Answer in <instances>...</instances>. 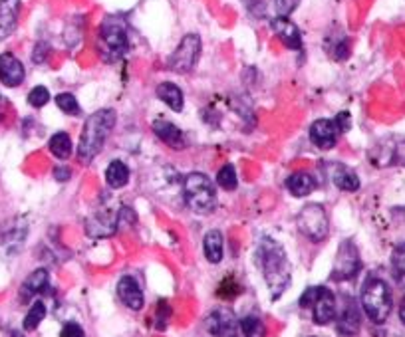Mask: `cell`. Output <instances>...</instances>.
Instances as JSON below:
<instances>
[{
  "label": "cell",
  "mask_w": 405,
  "mask_h": 337,
  "mask_svg": "<svg viewBox=\"0 0 405 337\" xmlns=\"http://www.w3.org/2000/svg\"><path fill=\"white\" fill-rule=\"evenodd\" d=\"M60 337H86V334H83L81 325L74 323V321H70V323H66L64 327H62Z\"/></svg>",
  "instance_id": "cell-35"
},
{
  "label": "cell",
  "mask_w": 405,
  "mask_h": 337,
  "mask_svg": "<svg viewBox=\"0 0 405 337\" xmlns=\"http://www.w3.org/2000/svg\"><path fill=\"white\" fill-rule=\"evenodd\" d=\"M205 327L215 337H237L239 323H237V318L230 309L219 307L205 320Z\"/></svg>",
  "instance_id": "cell-9"
},
{
  "label": "cell",
  "mask_w": 405,
  "mask_h": 337,
  "mask_svg": "<svg viewBox=\"0 0 405 337\" xmlns=\"http://www.w3.org/2000/svg\"><path fill=\"white\" fill-rule=\"evenodd\" d=\"M48 284H50L48 270H44V268L34 270V272L30 274L24 282H22V286H20V300H22V302L32 300L34 296H38V294L46 292V289H48Z\"/></svg>",
  "instance_id": "cell-16"
},
{
  "label": "cell",
  "mask_w": 405,
  "mask_h": 337,
  "mask_svg": "<svg viewBox=\"0 0 405 337\" xmlns=\"http://www.w3.org/2000/svg\"><path fill=\"white\" fill-rule=\"evenodd\" d=\"M362 268V260L357 254L356 244L352 241H344L338 248L336 254V262H334V270H332V278L336 282H344V280H352Z\"/></svg>",
  "instance_id": "cell-8"
},
{
  "label": "cell",
  "mask_w": 405,
  "mask_h": 337,
  "mask_svg": "<svg viewBox=\"0 0 405 337\" xmlns=\"http://www.w3.org/2000/svg\"><path fill=\"white\" fill-rule=\"evenodd\" d=\"M391 270L399 284H405V244H399L391 254Z\"/></svg>",
  "instance_id": "cell-28"
},
{
  "label": "cell",
  "mask_w": 405,
  "mask_h": 337,
  "mask_svg": "<svg viewBox=\"0 0 405 337\" xmlns=\"http://www.w3.org/2000/svg\"><path fill=\"white\" fill-rule=\"evenodd\" d=\"M205 256L211 264H219L223 260V234L219 230L205 234Z\"/></svg>",
  "instance_id": "cell-24"
},
{
  "label": "cell",
  "mask_w": 405,
  "mask_h": 337,
  "mask_svg": "<svg viewBox=\"0 0 405 337\" xmlns=\"http://www.w3.org/2000/svg\"><path fill=\"white\" fill-rule=\"evenodd\" d=\"M399 318H402V321H404V325H405V298L402 300V307H399Z\"/></svg>",
  "instance_id": "cell-39"
},
{
  "label": "cell",
  "mask_w": 405,
  "mask_h": 337,
  "mask_svg": "<svg viewBox=\"0 0 405 337\" xmlns=\"http://www.w3.org/2000/svg\"><path fill=\"white\" fill-rule=\"evenodd\" d=\"M153 133L161 139L163 143L171 149H183L185 147V137H183V131L173 125L171 121H165V119H155L153 121Z\"/></svg>",
  "instance_id": "cell-18"
},
{
  "label": "cell",
  "mask_w": 405,
  "mask_h": 337,
  "mask_svg": "<svg viewBox=\"0 0 405 337\" xmlns=\"http://www.w3.org/2000/svg\"><path fill=\"white\" fill-rule=\"evenodd\" d=\"M298 230L312 242H322L330 232L328 214L322 205H306L298 214Z\"/></svg>",
  "instance_id": "cell-6"
},
{
  "label": "cell",
  "mask_w": 405,
  "mask_h": 337,
  "mask_svg": "<svg viewBox=\"0 0 405 337\" xmlns=\"http://www.w3.org/2000/svg\"><path fill=\"white\" fill-rule=\"evenodd\" d=\"M273 30L275 34L284 42V46L290 50H300L302 48V36L298 26L288 20V17H276L273 20Z\"/></svg>",
  "instance_id": "cell-14"
},
{
  "label": "cell",
  "mask_w": 405,
  "mask_h": 337,
  "mask_svg": "<svg viewBox=\"0 0 405 337\" xmlns=\"http://www.w3.org/2000/svg\"><path fill=\"white\" fill-rule=\"evenodd\" d=\"M115 226H117V218L110 212H101L94 218L88 221V234L94 236V238H106V236H112L115 232Z\"/></svg>",
  "instance_id": "cell-19"
},
{
  "label": "cell",
  "mask_w": 405,
  "mask_h": 337,
  "mask_svg": "<svg viewBox=\"0 0 405 337\" xmlns=\"http://www.w3.org/2000/svg\"><path fill=\"white\" fill-rule=\"evenodd\" d=\"M340 135L342 131L338 129L334 119L332 121L330 119H318L310 127V139L318 149H334Z\"/></svg>",
  "instance_id": "cell-10"
},
{
  "label": "cell",
  "mask_w": 405,
  "mask_h": 337,
  "mask_svg": "<svg viewBox=\"0 0 405 337\" xmlns=\"http://www.w3.org/2000/svg\"><path fill=\"white\" fill-rule=\"evenodd\" d=\"M171 318V309H169V305L161 302L159 307H157V316H155V320H157V327L159 329H165V325H167V320Z\"/></svg>",
  "instance_id": "cell-36"
},
{
  "label": "cell",
  "mask_w": 405,
  "mask_h": 337,
  "mask_svg": "<svg viewBox=\"0 0 405 337\" xmlns=\"http://www.w3.org/2000/svg\"><path fill=\"white\" fill-rule=\"evenodd\" d=\"M157 97L161 99L167 108H171L173 112H181L183 110V92L179 90L175 83L171 81H163L157 85Z\"/></svg>",
  "instance_id": "cell-20"
},
{
  "label": "cell",
  "mask_w": 405,
  "mask_h": 337,
  "mask_svg": "<svg viewBox=\"0 0 405 337\" xmlns=\"http://www.w3.org/2000/svg\"><path fill=\"white\" fill-rule=\"evenodd\" d=\"M56 105L68 115H74V113L80 112V105H78V99L72 94H60L56 96Z\"/></svg>",
  "instance_id": "cell-31"
},
{
  "label": "cell",
  "mask_w": 405,
  "mask_h": 337,
  "mask_svg": "<svg viewBox=\"0 0 405 337\" xmlns=\"http://www.w3.org/2000/svg\"><path fill=\"white\" fill-rule=\"evenodd\" d=\"M20 0H0V40L17 30Z\"/></svg>",
  "instance_id": "cell-17"
},
{
  "label": "cell",
  "mask_w": 405,
  "mask_h": 337,
  "mask_svg": "<svg viewBox=\"0 0 405 337\" xmlns=\"http://www.w3.org/2000/svg\"><path fill=\"white\" fill-rule=\"evenodd\" d=\"M115 119L117 115L114 110H99L88 117V121L83 123V129H81L80 143H78V157L81 163H90L99 155L106 139L110 137L112 129L115 127Z\"/></svg>",
  "instance_id": "cell-1"
},
{
  "label": "cell",
  "mask_w": 405,
  "mask_h": 337,
  "mask_svg": "<svg viewBox=\"0 0 405 337\" xmlns=\"http://www.w3.org/2000/svg\"><path fill=\"white\" fill-rule=\"evenodd\" d=\"M314 187H316V181L312 175L308 173H304V171H300V173H294L288 177L286 181V189L290 191L294 196H306L314 191Z\"/></svg>",
  "instance_id": "cell-21"
},
{
  "label": "cell",
  "mask_w": 405,
  "mask_h": 337,
  "mask_svg": "<svg viewBox=\"0 0 405 337\" xmlns=\"http://www.w3.org/2000/svg\"><path fill=\"white\" fill-rule=\"evenodd\" d=\"M320 289H322V286H312V288L306 289L302 294V298H300V305L302 307H312L314 302L318 300V296H320Z\"/></svg>",
  "instance_id": "cell-34"
},
{
  "label": "cell",
  "mask_w": 405,
  "mask_h": 337,
  "mask_svg": "<svg viewBox=\"0 0 405 337\" xmlns=\"http://www.w3.org/2000/svg\"><path fill=\"white\" fill-rule=\"evenodd\" d=\"M334 121H336V125H338V129H340L342 133H346V131L350 129V125H352V117H350V113L348 112L338 113Z\"/></svg>",
  "instance_id": "cell-37"
},
{
  "label": "cell",
  "mask_w": 405,
  "mask_h": 337,
  "mask_svg": "<svg viewBox=\"0 0 405 337\" xmlns=\"http://www.w3.org/2000/svg\"><path fill=\"white\" fill-rule=\"evenodd\" d=\"M221 298H227V300H230V298H235V296H239L241 294V286L235 282V280H225L221 286H219V292H217Z\"/></svg>",
  "instance_id": "cell-32"
},
{
  "label": "cell",
  "mask_w": 405,
  "mask_h": 337,
  "mask_svg": "<svg viewBox=\"0 0 405 337\" xmlns=\"http://www.w3.org/2000/svg\"><path fill=\"white\" fill-rule=\"evenodd\" d=\"M241 331L244 337H266V327L257 316H246L241 320Z\"/></svg>",
  "instance_id": "cell-27"
},
{
  "label": "cell",
  "mask_w": 405,
  "mask_h": 337,
  "mask_svg": "<svg viewBox=\"0 0 405 337\" xmlns=\"http://www.w3.org/2000/svg\"><path fill=\"white\" fill-rule=\"evenodd\" d=\"M46 318V305L44 302H34L32 307L28 309V314H26V318H24V323H22V327L26 329V331H34L42 321Z\"/></svg>",
  "instance_id": "cell-26"
},
{
  "label": "cell",
  "mask_w": 405,
  "mask_h": 337,
  "mask_svg": "<svg viewBox=\"0 0 405 337\" xmlns=\"http://www.w3.org/2000/svg\"><path fill=\"white\" fill-rule=\"evenodd\" d=\"M359 327H362V312H359L356 302L352 298H348V302L344 305V312L338 318V331L342 336L354 337L359 331Z\"/></svg>",
  "instance_id": "cell-15"
},
{
  "label": "cell",
  "mask_w": 405,
  "mask_h": 337,
  "mask_svg": "<svg viewBox=\"0 0 405 337\" xmlns=\"http://www.w3.org/2000/svg\"><path fill=\"white\" fill-rule=\"evenodd\" d=\"M275 2L278 17H290L296 10V6L300 4V0H275Z\"/></svg>",
  "instance_id": "cell-33"
},
{
  "label": "cell",
  "mask_w": 405,
  "mask_h": 337,
  "mask_svg": "<svg viewBox=\"0 0 405 337\" xmlns=\"http://www.w3.org/2000/svg\"><path fill=\"white\" fill-rule=\"evenodd\" d=\"M117 296L124 304L128 305L133 312H139L144 304H146V298H144V292L139 288V284L131 278V276H124L119 282H117Z\"/></svg>",
  "instance_id": "cell-12"
},
{
  "label": "cell",
  "mask_w": 405,
  "mask_h": 337,
  "mask_svg": "<svg viewBox=\"0 0 405 337\" xmlns=\"http://www.w3.org/2000/svg\"><path fill=\"white\" fill-rule=\"evenodd\" d=\"M130 50V32L126 20L119 17H108L97 34V52L103 62H119Z\"/></svg>",
  "instance_id": "cell-3"
},
{
  "label": "cell",
  "mask_w": 405,
  "mask_h": 337,
  "mask_svg": "<svg viewBox=\"0 0 405 337\" xmlns=\"http://www.w3.org/2000/svg\"><path fill=\"white\" fill-rule=\"evenodd\" d=\"M201 48V38L197 34H187L169 58V68L177 74H189L199 62Z\"/></svg>",
  "instance_id": "cell-7"
},
{
  "label": "cell",
  "mask_w": 405,
  "mask_h": 337,
  "mask_svg": "<svg viewBox=\"0 0 405 337\" xmlns=\"http://www.w3.org/2000/svg\"><path fill=\"white\" fill-rule=\"evenodd\" d=\"M26 78V70L17 56L4 52L0 54V81L6 88H18Z\"/></svg>",
  "instance_id": "cell-11"
},
{
  "label": "cell",
  "mask_w": 405,
  "mask_h": 337,
  "mask_svg": "<svg viewBox=\"0 0 405 337\" xmlns=\"http://www.w3.org/2000/svg\"><path fill=\"white\" fill-rule=\"evenodd\" d=\"M50 151H52V155L54 157H58V159L66 161L70 155H72V139H70V135L64 133V131H60V133H56V135H52V139H50Z\"/></svg>",
  "instance_id": "cell-25"
},
{
  "label": "cell",
  "mask_w": 405,
  "mask_h": 337,
  "mask_svg": "<svg viewBox=\"0 0 405 337\" xmlns=\"http://www.w3.org/2000/svg\"><path fill=\"white\" fill-rule=\"evenodd\" d=\"M106 181L112 189H121L130 183V167L124 161H112L108 171H106Z\"/></svg>",
  "instance_id": "cell-22"
},
{
  "label": "cell",
  "mask_w": 405,
  "mask_h": 337,
  "mask_svg": "<svg viewBox=\"0 0 405 337\" xmlns=\"http://www.w3.org/2000/svg\"><path fill=\"white\" fill-rule=\"evenodd\" d=\"M4 105H6V101H4V99L0 97V117H2V108H4Z\"/></svg>",
  "instance_id": "cell-40"
},
{
  "label": "cell",
  "mask_w": 405,
  "mask_h": 337,
  "mask_svg": "<svg viewBox=\"0 0 405 337\" xmlns=\"http://www.w3.org/2000/svg\"><path fill=\"white\" fill-rule=\"evenodd\" d=\"M332 181L340 191H346V193H354L359 189V178H357L356 173L348 167H342V165H338V169L334 171Z\"/></svg>",
  "instance_id": "cell-23"
},
{
  "label": "cell",
  "mask_w": 405,
  "mask_h": 337,
  "mask_svg": "<svg viewBox=\"0 0 405 337\" xmlns=\"http://www.w3.org/2000/svg\"><path fill=\"white\" fill-rule=\"evenodd\" d=\"M391 292L379 278H370L362 289V307L373 323H384L391 314Z\"/></svg>",
  "instance_id": "cell-5"
},
{
  "label": "cell",
  "mask_w": 405,
  "mask_h": 337,
  "mask_svg": "<svg viewBox=\"0 0 405 337\" xmlns=\"http://www.w3.org/2000/svg\"><path fill=\"white\" fill-rule=\"evenodd\" d=\"M54 177L58 178V181H68V178L72 177V171L66 169V167H56L54 169Z\"/></svg>",
  "instance_id": "cell-38"
},
{
  "label": "cell",
  "mask_w": 405,
  "mask_h": 337,
  "mask_svg": "<svg viewBox=\"0 0 405 337\" xmlns=\"http://www.w3.org/2000/svg\"><path fill=\"white\" fill-rule=\"evenodd\" d=\"M217 183H219V187H221V189H225V191H235V189H237V185H239L235 167H233V165H225V167H221V169H219V173H217Z\"/></svg>",
  "instance_id": "cell-29"
},
{
  "label": "cell",
  "mask_w": 405,
  "mask_h": 337,
  "mask_svg": "<svg viewBox=\"0 0 405 337\" xmlns=\"http://www.w3.org/2000/svg\"><path fill=\"white\" fill-rule=\"evenodd\" d=\"M183 198L185 205L197 214H209L217 207L215 185L203 173H189L183 178Z\"/></svg>",
  "instance_id": "cell-4"
},
{
  "label": "cell",
  "mask_w": 405,
  "mask_h": 337,
  "mask_svg": "<svg viewBox=\"0 0 405 337\" xmlns=\"http://www.w3.org/2000/svg\"><path fill=\"white\" fill-rule=\"evenodd\" d=\"M260 264L273 298L282 296L290 286V264L284 250L275 241L266 238L260 244Z\"/></svg>",
  "instance_id": "cell-2"
},
{
  "label": "cell",
  "mask_w": 405,
  "mask_h": 337,
  "mask_svg": "<svg viewBox=\"0 0 405 337\" xmlns=\"http://www.w3.org/2000/svg\"><path fill=\"white\" fill-rule=\"evenodd\" d=\"M48 101H50V92H48V88H44V85H36L32 92L28 94V103H30L32 108H36V110L44 108Z\"/></svg>",
  "instance_id": "cell-30"
},
{
  "label": "cell",
  "mask_w": 405,
  "mask_h": 337,
  "mask_svg": "<svg viewBox=\"0 0 405 337\" xmlns=\"http://www.w3.org/2000/svg\"><path fill=\"white\" fill-rule=\"evenodd\" d=\"M312 318L318 325H326L332 320H336V296L324 286L320 289L318 300L312 305Z\"/></svg>",
  "instance_id": "cell-13"
}]
</instances>
